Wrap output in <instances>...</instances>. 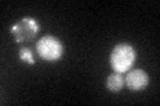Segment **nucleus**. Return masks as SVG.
Listing matches in <instances>:
<instances>
[{"label":"nucleus","mask_w":160,"mask_h":106,"mask_svg":"<svg viewBox=\"0 0 160 106\" xmlns=\"http://www.w3.org/2000/svg\"><path fill=\"white\" fill-rule=\"evenodd\" d=\"M136 60V50L132 45L122 43L118 44L112 49L111 56H109V62L115 72L118 73H126L128 72Z\"/></svg>","instance_id":"obj_1"},{"label":"nucleus","mask_w":160,"mask_h":106,"mask_svg":"<svg viewBox=\"0 0 160 106\" xmlns=\"http://www.w3.org/2000/svg\"><path fill=\"white\" fill-rule=\"evenodd\" d=\"M36 50L46 61H56L63 56V44L55 36H44L38 41Z\"/></svg>","instance_id":"obj_2"},{"label":"nucleus","mask_w":160,"mask_h":106,"mask_svg":"<svg viewBox=\"0 0 160 106\" xmlns=\"http://www.w3.org/2000/svg\"><path fill=\"white\" fill-rule=\"evenodd\" d=\"M40 29V25L32 17H23L19 23H16L11 28V32L15 36V43L20 44L23 41L32 40L38 35Z\"/></svg>","instance_id":"obj_3"},{"label":"nucleus","mask_w":160,"mask_h":106,"mask_svg":"<svg viewBox=\"0 0 160 106\" xmlns=\"http://www.w3.org/2000/svg\"><path fill=\"white\" fill-rule=\"evenodd\" d=\"M148 82H149V77L143 69H133L124 78V84L131 90H142L147 88Z\"/></svg>","instance_id":"obj_4"},{"label":"nucleus","mask_w":160,"mask_h":106,"mask_svg":"<svg viewBox=\"0 0 160 106\" xmlns=\"http://www.w3.org/2000/svg\"><path fill=\"white\" fill-rule=\"evenodd\" d=\"M124 85L126 84H124V78H123L122 73L115 72V73L108 76V78H107V88H108V90H111V92H119V90L123 89Z\"/></svg>","instance_id":"obj_5"},{"label":"nucleus","mask_w":160,"mask_h":106,"mask_svg":"<svg viewBox=\"0 0 160 106\" xmlns=\"http://www.w3.org/2000/svg\"><path fill=\"white\" fill-rule=\"evenodd\" d=\"M19 57L20 60H23V61H26L28 62L29 65H33L35 61H33V57H32V53H31V50H29L28 48H22L19 50Z\"/></svg>","instance_id":"obj_6"}]
</instances>
